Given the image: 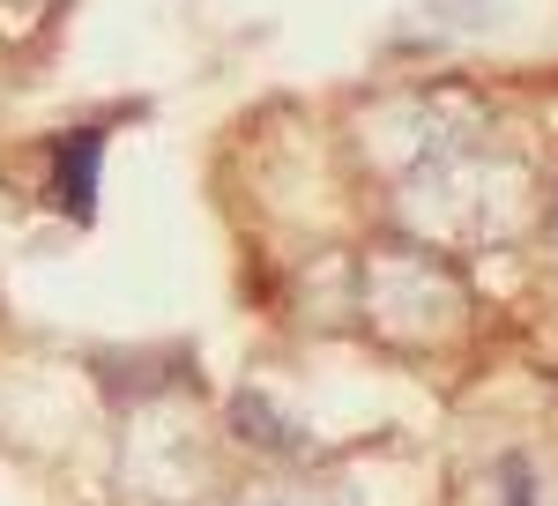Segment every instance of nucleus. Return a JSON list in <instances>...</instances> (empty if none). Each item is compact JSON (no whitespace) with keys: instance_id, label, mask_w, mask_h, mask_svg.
Listing matches in <instances>:
<instances>
[{"instance_id":"f257e3e1","label":"nucleus","mask_w":558,"mask_h":506,"mask_svg":"<svg viewBox=\"0 0 558 506\" xmlns=\"http://www.w3.org/2000/svg\"><path fill=\"white\" fill-rule=\"evenodd\" d=\"M97 157H105V134H97V126L60 134V149H52V202L68 216L97 209Z\"/></svg>"}]
</instances>
